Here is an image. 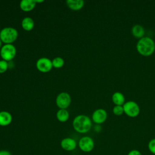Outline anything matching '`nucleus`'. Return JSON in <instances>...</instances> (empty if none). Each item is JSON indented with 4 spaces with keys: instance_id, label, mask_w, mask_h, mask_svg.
<instances>
[{
    "instance_id": "obj_4",
    "label": "nucleus",
    "mask_w": 155,
    "mask_h": 155,
    "mask_svg": "<svg viewBox=\"0 0 155 155\" xmlns=\"http://www.w3.org/2000/svg\"><path fill=\"white\" fill-rule=\"evenodd\" d=\"M16 54V48L12 44H5L0 50L1 57L7 62L12 61L15 57Z\"/></svg>"
},
{
    "instance_id": "obj_14",
    "label": "nucleus",
    "mask_w": 155,
    "mask_h": 155,
    "mask_svg": "<svg viewBox=\"0 0 155 155\" xmlns=\"http://www.w3.org/2000/svg\"><path fill=\"white\" fill-rule=\"evenodd\" d=\"M131 33H132V35L135 38L140 39V38L144 37L145 30H144V28L142 25H140L139 24H136L132 27Z\"/></svg>"
},
{
    "instance_id": "obj_3",
    "label": "nucleus",
    "mask_w": 155,
    "mask_h": 155,
    "mask_svg": "<svg viewBox=\"0 0 155 155\" xmlns=\"http://www.w3.org/2000/svg\"><path fill=\"white\" fill-rule=\"evenodd\" d=\"M18 36V31L13 27H5L0 31V39L5 44H12L16 40Z\"/></svg>"
},
{
    "instance_id": "obj_22",
    "label": "nucleus",
    "mask_w": 155,
    "mask_h": 155,
    "mask_svg": "<svg viewBox=\"0 0 155 155\" xmlns=\"http://www.w3.org/2000/svg\"><path fill=\"white\" fill-rule=\"evenodd\" d=\"M127 155H142V154L137 150H132L130 151H129Z\"/></svg>"
},
{
    "instance_id": "obj_8",
    "label": "nucleus",
    "mask_w": 155,
    "mask_h": 155,
    "mask_svg": "<svg viewBox=\"0 0 155 155\" xmlns=\"http://www.w3.org/2000/svg\"><path fill=\"white\" fill-rule=\"evenodd\" d=\"M37 69L42 73H47L50 71L52 67V61L47 58H39L36 64Z\"/></svg>"
},
{
    "instance_id": "obj_12",
    "label": "nucleus",
    "mask_w": 155,
    "mask_h": 155,
    "mask_svg": "<svg viewBox=\"0 0 155 155\" xmlns=\"http://www.w3.org/2000/svg\"><path fill=\"white\" fill-rule=\"evenodd\" d=\"M36 2L35 0H22L20 2L19 6L21 9L24 12H30L36 6Z\"/></svg>"
},
{
    "instance_id": "obj_17",
    "label": "nucleus",
    "mask_w": 155,
    "mask_h": 155,
    "mask_svg": "<svg viewBox=\"0 0 155 155\" xmlns=\"http://www.w3.org/2000/svg\"><path fill=\"white\" fill-rule=\"evenodd\" d=\"M56 117L61 122H65L69 118V113L66 109H59L56 113Z\"/></svg>"
},
{
    "instance_id": "obj_5",
    "label": "nucleus",
    "mask_w": 155,
    "mask_h": 155,
    "mask_svg": "<svg viewBox=\"0 0 155 155\" xmlns=\"http://www.w3.org/2000/svg\"><path fill=\"white\" fill-rule=\"evenodd\" d=\"M124 113L130 117L137 116L140 113V107L138 104L133 101L126 102L124 105Z\"/></svg>"
},
{
    "instance_id": "obj_21",
    "label": "nucleus",
    "mask_w": 155,
    "mask_h": 155,
    "mask_svg": "<svg viewBox=\"0 0 155 155\" xmlns=\"http://www.w3.org/2000/svg\"><path fill=\"white\" fill-rule=\"evenodd\" d=\"M8 69V63L7 61L2 59L0 61V73H4Z\"/></svg>"
},
{
    "instance_id": "obj_24",
    "label": "nucleus",
    "mask_w": 155,
    "mask_h": 155,
    "mask_svg": "<svg viewBox=\"0 0 155 155\" xmlns=\"http://www.w3.org/2000/svg\"><path fill=\"white\" fill-rule=\"evenodd\" d=\"M35 2H36V3H41V2H44V0H40V1H37L36 0V1H35Z\"/></svg>"
},
{
    "instance_id": "obj_13",
    "label": "nucleus",
    "mask_w": 155,
    "mask_h": 155,
    "mask_svg": "<svg viewBox=\"0 0 155 155\" xmlns=\"http://www.w3.org/2000/svg\"><path fill=\"white\" fill-rule=\"evenodd\" d=\"M66 2L68 7L74 11L81 10L84 5V2L82 0H68Z\"/></svg>"
},
{
    "instance_id": "obj_20",
    "label": "nucleus",
    "mask_w": 155,
    "mask_h": 155,
    "mask_svg": "<svg viewBox=\"0 0 155 155\" xmlns=\"http://www.w3.org/2000/svg\"><path fill=\"white\" fill-rule=\"evenodd\" d=\"M148 148L152 154H155V138H153L149 141L148 143Z\"/></svg>"
},
{
    "instance_id": "obj_18",
    "label": "nucleus",
    "mask_w": 155,
    "mask_h": 155,
    "mask_svg": "<svg viewBox=\"0 0 155 155\" xmlns=\"http://www.w3.org/2000/svg\"><path fill=\"white\" fill-rule=\"evenodd\" d=\"M53 67L56 68H60L64 65V60L61 57L54 58L52 61Z\"/></svg>"
},
{
    "instance_id": "obj_6",
    "label": "nucleus",
    "mask_w": 155,
    "mask_h": 155,
    "mask_svg": "<svg viewBox=\"0 0 155 155\" xmlns=\"http://www.w3.org/2000/svg\"><path fill=\"white\" fill-rule=\"evenodd\" d=\"M78 145L81 151L85 153L91 151L94 147V142L93 139L89 136H84L79 141Z\"/></svg>"
},
{
    "instance_id": "obj_16",
    "label": "nucleus",
    "mask_w": 155,
    "mask_h": 155,
    "mask_svg": "<svg viewBox=\"0 0 155 155\" xmlns=\"http://www.w3.org/2000/svg\"><path fill=\"white\" fill-rule=\"evenodd\" d=\"M21 25L24 30L28 31H31L34 28L35 23L32 18L30 17H25L22 19Z\"/></svg>"
},
{
    "instance_id": "obj_2",
    "label": "nucleus",
    "mask_w": 155,
    "mask_h": 155,
    "mask_svg": "<svg viewBox=\"0 0 155 155\" xmlns=\"http://www.w3.org/2000/svg\"><path fill=\"white\" fill-rule=\"evenodd\" d=\"M91 126V120L90 117L86 115H78L73 121V128L79 133H86L88 132Z\"/></svg>"
},
{
    "instance_id": "obj_10",
    "label": "nucleus",
    "mask_w": 155,
    "mask_h": 155,
    "mask_svg": "<svg viewBox=\"0 0 155 155\" xmlns=\"http://www.w3.org/2000/svg\"><path fill=\"white\" fill-rule=\"evenodd\" d=\"M61 146L62 149L67 151H71L76 149L77 143L74 139L71 137H65L61 142Z\"/></svg>"
},
{
    "instance_id": "obj_9",
    "label": "nucleus",
    "mask_w": 155,
    "mask_h": 155,
    "mask_svg": "<svg viewBox=\"0 0 155 155\" xmlns=\"http://www.w3.org/2000/svg\"><path fill=\"white\" fill-rule=\"evenodd\" d=\"M107 113L106 110L102 108L96 110L92 114V120L97 124L104 123L107 119Z\"/></svg>"
},
{
    "instance_id": "obj_15",
    "label": "nucleus",
    "mask_w": 155,
    "mask_h": 155,
    "mask_svg": "<svg viewBox=\"0 0 155 155\" xmlns=\"http://www.w3.org/2000/svg\"><path fill=\"white\" fill-rule=\"evenodd\" d=\"M111 99L115 105H122L125 104V97L124 94L119 91L114 92L111 96Z\"/></svg>"
},
{
    "instance_id": "obj_25",
    "label": "nucleus",
    "mask_w": 155,
    "mask_h": 155,
    "mask_svg": "<svg viewBox=\"0 0 155 155\" xmlns=\"http://www.w3.org/2000/svg\"><path fill=\"white\" fill-rule=\"evenodd\" d=\"M2 42L1 41V39H0V50H1V47H2Z\"/></svg>"
},
{
    "instance_id": "obj_7",
    "label": "nucleus",
    "mask_w": 155,
    "mask_h": 155,
    "mask_svg": "<svg viewBox=\"0 0 155 155\" xmlns=\"http://www.w3.org/2000/svg\"><path fill=\"white\" fill-rule=\"evenodd\" d=\"M56 104L60 109L67 108L71 104V96L67 92L59 93L56 99Z\"/></svg>"
},
{
    "instance_id": "obj_19",
    "label": "nucleus",
    "mask_w": 155,
    "mask_h": 155,
    "mask_svg": "<svg viewBox=\"0 0 155 155\" xmlns=\"http://www.w3.org/2000/svg\"><path fill=\"white\" fill-rule=\"evenodd\" d=\"M113 113L116 116H120L124 113L123 105H115L113 108Z\"/></svg>"
},
{
    "instance_id": "obj_11",
    "label": "nucleus",
    "mask_w": 155,
    "mask_h": 155,
    "mask_svg": "<svg viewBox=\"0 0 155 155\" xmlns=\"http://www.w3.org/2000/svg\"><path fill=\"white\" fill-rule=\"evenodd\" d=\"M12 121V114L6 111H0V125L7 126L11 124Z\"/></svg>"
},
{
    "instance_id": "obj_1",
    "label": "nucleus",
    "mask_w": 155,
    "mask_h": 155,
    "mask_svg": "<svg viewBox=\"0 0 155 155\" xmlns=\"http://www.w3.org/2000/svg\"><path fill=\"white\" fill-rule=\"evenodd\" d=\"M136 50L142 56H149L155 51V42L150 37L144 36L137 41Z\"/></svg>"
},
{
    "instance_id": "obj_23",
    "label": "nucleus",
    "mask_w": 155,
    "mask_h": 155,
    "mask_svg": "<svg viewBox=\"0 0 155 155\" xmlns=\"http://www.w3.org/2000/svg\"><path fill=\"white\" fill-rule=\"evenodd\" d=\"M0 155H12L10 152L7 150H0Z\"/></svg>"
}]
</instances>
